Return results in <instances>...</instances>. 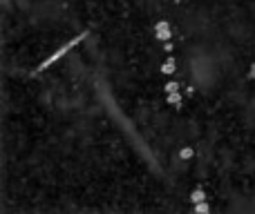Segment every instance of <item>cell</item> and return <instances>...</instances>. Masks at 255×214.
I'll list each match as a JSON object with an SVG mask.
<instances>
[{"label": "cell", "instance_id": "cell-1", "mask_svg": "<svg viewBox=\"0 0 255 214\" xmlns=\"http://www.w3.org/2000/svg\"><path fill=\"white\" fill-rule=\"evenodd\" d=\"M85 36H88V34H81V36H76V38H74V40H70V43H67V45H63V47H61V49H58V52H56V54H52V56H49V58H47V61H45V63H43V65H40V67H38V71H43V70H47V67H49V65H54V63H56V61H58V58H63V56H65V52H70V49H74V47H76V45H79V43H81V40H83V38H85Z\"/></svg>", "mask_w": 255, "mask_h": 214}, {"label": "cell", "instance_id": "cell-2", "mask_svg": "<svg viewBox=\"0 0 255 214\" xmlns=\"http://www.w3.org/2000/svg\"><path fill=\"white\" fill-rule=\"evenodd\" d=\"M157 34H159V38H161V40H168V38H170V29H168V22H166V20L157 25Z\"/></svg>", "mask_w": 255, "mask_h": 214}, {"label": "cell", "instance_id": "cell-3", "mask_svg": "<svg viewBox=\"0 0 255 214\" xmlns=\"http://www.w3.org/2000/svg\"><path fill=\"white\" fill-rule=\"evenodd\" d=\"M172 70H175V61H166V65H163V74H172Z\"/></svg>", "mask_w": 255, "mask_h": 214}]
</instances>
